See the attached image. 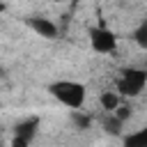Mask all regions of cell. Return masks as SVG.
<instances>
[{"label": "cell", "mask_w": 147, "mask_h": 147, "mask_svg": "<svg viewBox=\"0 0 147 147\" xmlns=\"http://www.w3.org/2000/svg\"><path fill=\"white\" fill-rule=\"evenodd\" d=\"M124 145H129V147H147V126L124 136Z\"/></svg>", "instance_id": "cell-7"}, {"label": "cell", "mask_w": 147, "mask_h": 147, "mask_svg": "<svg viewBox=\"0 0 147 147\" xmlns=\"http://www.w3.org/2000/svg\"><path fill=\"white\" fill-rule=\"evenodd\" d=\"M133 39H136V44H138L140 48H147V23H142V25L133 32Z\"/></svg>", "instance_id": "cell-9"}, {"label": "cell", "mask_w": 147, "mask_h": 147, "mask_svg": "<svg viewBox=\"0 0 147 147\" xmlns=\"http://www.w3.org/2000/svg\"><path fill=\"white\" fill-rule=\"evenodd\" d=\"M113 115H115V117H117L119 122H126V119L131 117V106L122 101V103H119V106H117V108L113 110Z\"/></svg>", "instance_id": "cell-8"}, {"label": "cell", "mask_w": 147, "mask_h": 147, "mask_svg": "<svg viewBox=\"0 0 147 147\" xmlns=\"http://www.w3.org/2000/svg\"><path fill=\"white\" fill-rule=\"evenodd\" d=\"M51 2H55V5H62V2H71V0H51Z\"/></svg>", "instance_id": "cell-10"}, {"label": "cell", "mask_w": 147, "mask_h": 147, "mask_svg": "<svg viewBox=\"0 0 147 147\" xmlns=\"http://www.w3.org/2000/svg\"><path fill=\"white\" fill-rule=\"evenodd\" d=\"M122 101H124V96H122L117 90H103V92L99 94V106H101V110H106V113H113Z\"/></svg>", "instance_id": "cell-6"}, {"label": "cell", "mask_w": 147, "mask_h": 147, "mask_svg": "<svg viewBox=\"0 0 147 147\" xmlns=\"http://www.w3.org/2000/svg\"><path fill=\"white\" fill-rule=\"evenodd\" d=\"M0 108H2V99H0Z\"/></svg>", "instance_id": "cell-13"}, {"label": "cell", "mask_w": 147, "mask_h": 147, "mask_svg": "<svg viewBox=\"0 0 147 147\" xmlns=\"http://www.w3.org/2000/svg\"><path fill=\"white\" fill-rule=\"evenodd\" d=\"M48 92L53 94V99L57 103H62L64 108L69 110H80L85 106V99H87V90L83 83L78 80H69V78H62V80H55L51 83Z\"/></svg>", "instance_id": "cell-1"}, {"label": "cell", "mask_w": 147, "mask_h": 147, "mask_svg": "<svg viewBox=\"0 0 147 147\" xmlns=\"http://www.w3.org/2000/svg\"><path fill=\"white\" fill-rule=\"evenodd\" d=\"M78 2H83V0H71V5H78Z\"/></svg>", "instance_id": "cell-11"}, {"label": "cell", "mask_w": 147, "mask_h": 147, "mask_svg": "<svg viewBox=\"0 0 147 147\" xmlns=\"http://www.w3.org/2000/svg\"><path fill=\"white\" fill-rule=\"evenodd\" d=\"M147 87V67H126L115 78V90L124 99H136Z\"/></svg>", "instance_id": "cell-2"}, {"label": "cell", "mask_w": 147, "mask_h": 147, "mask_svg": "<svg viewBox=\"0 0 147 147\" xmlns=\"http://www.w3.org/2000/svg\"><path fill=\"white\" fill-rule=\"evenodd\" d=\"M87 39L92 51L99 55H113L117 51V34L106 25H92L87 30Z\"/></svg>", "instance_id": "cell-3"}, {"label": "cell", "mask_w": 147, "mask_h": 147, "mask_svg": "<svg viewBox=\"0 0 147 147\" xmlns=\"http://www.w3.org/2000/svg\"><path fill=\"white\" fill-rule=\"evenodd\" d=\"M25 23L30 25V30H32V32H37V37L55 39V37L60 34L57 23H55V21H51V18H46V16H30Z\"/></svg>", "instance_id": "cell-5"}, {"label": "cell", "mask_w": 147, "mask_h": 147, "mask_svg": "<svg viewBox=\"0 0 147 147\" xmlns=\"http://www.w3.org/2000/svg\"><path fill=\"white\" fill-rule=\"evenodd\" d=\"M2 9H5V5H0V11H2Z\"/></svg>", "instance_id": "cell-12"}, {"label": "cell", "mask_w": 147, "mask_h": 147, "mask_svg": "<svg viewBox=\"0 0 147 147\" xmlns=\"http://www.w3.org/2000/svg\"><path fill=\"white\" fill-rule=\"evenodd\" d=\"M37 129H39V117H25V119H21V122L14 126L11 145H14V147H28V145L34 140Z\"/></svg>", "instance_id": "cell-4"}]
</instances>
